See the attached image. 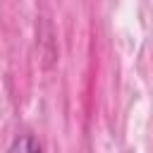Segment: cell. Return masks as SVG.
I'll return each mask as SVG.
<instances>
[{"mask_svg":"<svg viewBox=\"0 0 153 153\" xmlns=\"http://www.w3.org/2000/svg\"><path fill=\"white\" fill-rule=\"evenodd\" d=\"M38 151H41V143H38L31 134L19 136V139L12 141V146L7 148V153H38Z\"/></svg>","mask_w":153,"mask_h":153,"instance_id":"obj_1","label":"cell"}]
</instances>
